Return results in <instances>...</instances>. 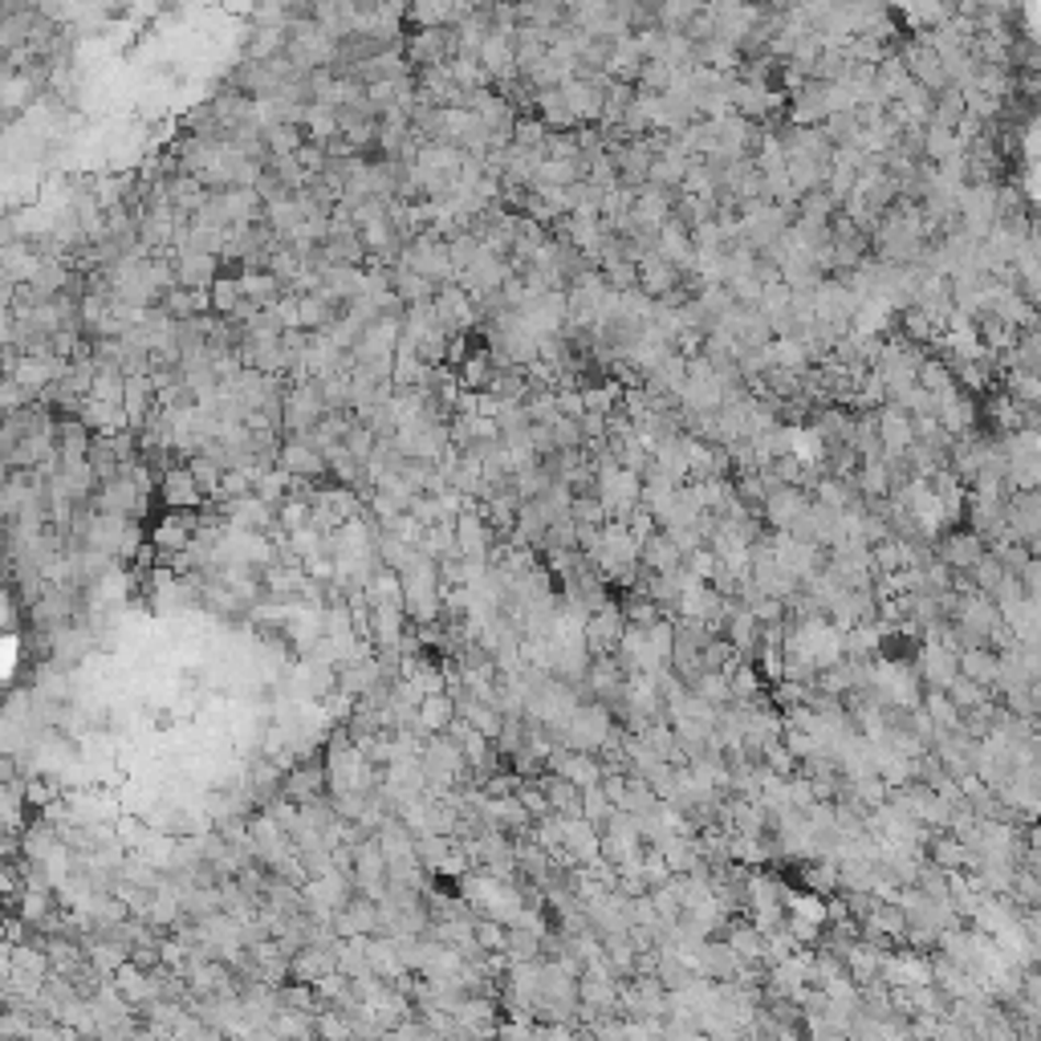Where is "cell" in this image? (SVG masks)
I'll return each instance as SVG.
<instances>
[{
	"instance_id": "obj_1",
	"label": "cell",
	"mask_w": 1041,
	"mask_h": 1041,
	"mask_svg": "<svg viewBox=\"0 0 1041 1041\" xmlns=\"http://www.w3.org/2000/svg\"><path fill=\"white\" fill-rule=\"evenodd\" d=\"M456 54H460V45H456L452 25H419V33H407V42H403V57L411 61V70L448 66Z\"/></svg>"
},
{
	"instance_id": "obj_2",
	"label": "cell",
	"mask_w": 1041,
	"mask_h": 1041,
	"mask_svg": "<svg viewBox=\"0 0 1041 1041\" xmlns=\"http://www.w3.org/2000/svg\"><path fill=\"white\" fill-rule=\"evenodd\" d=\"M399 264H407V269L423 273V278L435 281V285H448V281H456V269H452V252H448V240H440L435 233H419V237L407 240V245H403Z\"/></svg>"
},
{
	"instance_id": "obj_3",
	"label": "cell",
	"mask_w": 1041,
	"mask_h": 1041,
	"mask_svg": "<svg viewBox=\"0 0 1041 1041\" xmlns=\"http://www.w3.org/2000/svg\"><path fill=\"white\" fill-rule=\"evenodd\" d=\"M431 306H435V318H440V326H444L452 338H464V333L473 330V326H480V314H476L473 293L464 290L460 281H448V285H440V290H435V297H431Z\"/></svg>"
},
{
	"instance_id": "obj_4",
	"label": "cell",
	"mask_w": 1041,
	"mask_h": 1041,
	"mask_svg": "<svg viewBox=\"0 0 1041 1041\" xmlns=\"http://www.w3.org/2000/svg\"><path fill=\"white\" fill-rule=\"evenodd\" d=\"M159 480V497H163V509H188V513H195V509H204V493H200V485H195L192 468H188V460L183 464H171V468H163V473L155 476Z\"/></svg>"
},
{
	"instance_id": "obj_5",
	"label": "cell",
	"mask_w": 1041,
	"mask_h": 1041,
	"mask_svg": "<svg viewBox=\"0 0 1041 1041\" xmlns=\"http://www.w3.org/2000/svg\"><path fill=\"white\" fill-rule=\"evenodd\" d=\"M171 264H176V281L188 285V290H212V281L220 278V257L216 252L176 249Z\"/></svg>"
},
{
	"instance_id": "obj_6",
	"label": "cell",
	"mask_w": 1041,
	"mask_h": 1041,
	"mask_svg": "<svg viewBox=\"0 0 1041 1041\" xmlns=\"http://www.w3.org/2000/svg\"><path fill=\"white\" fill-rule=\"evenodd\" d=\"M147 151V131L143 123H126L123 131H111V147H106V159L114 167H135Z\"/></svg>"
},
{
	"instance_id": "obj_7",
	"label": "cell",
	"mask_w": 1041,
	"mask_h": 1041,
	"mask_svg": "<svg viewBox=\"0 0 1041 1041\" xmlns=\"http://www.w3.org/2000/svg\"><path fill=\"white\" fill-rule=\"evenodd\" d=\"M391 285H395V293H399L403 306H416V302H431L435 297V281H428L423 273H416V269H407V264H395L391 269Z\"/></svg>"
},
{
	"instance_id": "obj_8",
	"label": "cell",
	"mask_w": 1041,
	"mask_h": 1041,
	"mask_svg": "<svg viewBox=\"0 0 1041 1041\" xmlns=\"http://www.w3.org/2000/svg\"><path fill=\"white\" fill-rule=\"evenodd\" d=\"M302 126L309 131V143H318V147H326L330 139H338V135H342V123H338V106H330V102H309V106H306V118H302Z\"/></svg>"
},
{
	"instance_id": "obj_9",
	"label": "cell",
	"mask_w": 1041,
	"mask_h": 1041,
	"mask_svg": "<svg viewBox=\"0 0 1041 1041\" xmlns=\"http://www.w3.org/2000/svg\"><path fill=\"white\" fill-rule=\"evenodd\" d=\"M302 135L293 131V123H278L264 131V147H269V159H281V155H297V147H302Z\"/></svg>"
},
{
	"instance_id": "obj_10",
	"label": "cell",
	"mask_w": 1041,
	"mask_h": 1041,
	"mask_svg": "<svg viewBox=\"0 0 1041 1041\" xmlns=\"http://www.w3.org/2000/svg\"><path fill=\"white\" fill-rule=\"evenodd\" d=\"M545 793H550V810H566V814H578V790L569 778H550L545 781Z\"/></svg>"
}]
</instances>
